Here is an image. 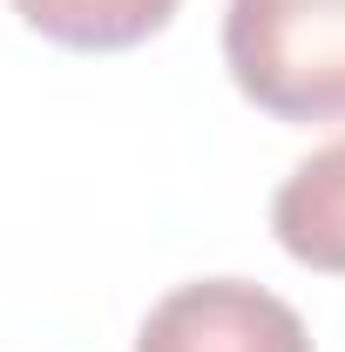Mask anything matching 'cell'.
Segmentation results:
<instances>
[{
  "instance_id": "6da1fadb",
  "label": "cell",
  "mask_w": 345,
  "mask_h": 352,
  "mask_svg": "<svg viewBox=\"0 0 345 352\" xmlns=\"http://www.w3.org/2000/svg\"><path fill=\"white\" fill-rule=\"evenodd\" d=\"M230 82L278 122H345V0H230Z\"/></svg>"
},
{
  "instance_id": "7a4b0ae2",
  "label": "cell",
  "mask_w": 345,
  "mask_h": 352,
  "mask_svg": "<svg viewBox=\"0 0 345 352\" xmlns=\"http://www.w3.org/2000/svg\"><path fill=\"white\" fill-rule=\"evenodd\" d=\"M135 352H311V332L264 285L197 278V285H176L142 318Z\"/></svg>"
},
{
  "instance_id": "3957f363",
  "label": "cell",
  "mask_w": 345,
  "mask_h": 352,
  "mask_svg": "<svg viewBox=\"0 0 345 352\" xmlns=\"http://www.w3.org/2000/svg\"><path fill=\"white\" fill-rule=\"evenodd\" d=\"M271 230H278V244L298 264L345 278V135L311 149L298 170L278 183Z\"/></svg>"
},
{
  "instance_id": "277c9868",
  "label": "cell",
  "mask_w": 345,
  "mask_h": 352,
  "mask_svg": "<svg viewBox=\"0 0 345 352\" xmlns=\"http://www.w3.org/2000/svg\"><path fill=\"white\" fill-rule=\"evenodd\" d=\"M14 14L61 47L109 54V47H135L156 28H170L176 0H14Z\"/></svg>"
}]
</instances>
